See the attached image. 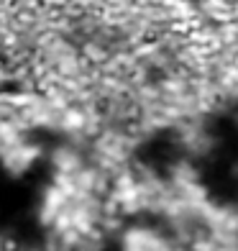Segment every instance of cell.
Returning a JSON list of instances; mask_svg holds the SVG:
<instances>
[{
	"mask_svg": "<svg viewBox=\"0 0 238 251\" xmlns=\"http://www.w3.org/2000/svg\"><path fill=\"white\" fill-rule=\"evenodd\" d=\"M41 159V149L33 141L24 139L10 126H0V162L13 177L28 172Z\"/></svg>",
	"mask_w": 238,
	"mask_h": 251,
	"instance_id": "obj_1",
	"label": "cell"
},
{
	"mask_svg": "<svg viewBox=\"0 0 238 251\" xmlns=\"http://www.w3.org/2000/svg\"><path fill=\"white\" fill-rule=\"evenodd\" d=\"M123 251H169V249L154 231L136 226L123 233Z\"/></svg>",
	"mask_w": 238,
	"mask_h": 251,
	"instance_id": "obj_2",
	"label": "cell"
}]
</instances>
